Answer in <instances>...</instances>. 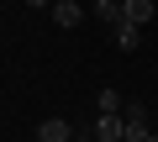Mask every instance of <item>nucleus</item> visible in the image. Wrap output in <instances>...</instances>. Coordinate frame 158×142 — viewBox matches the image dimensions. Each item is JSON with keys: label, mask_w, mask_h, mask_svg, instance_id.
<instances>
[{"label": "nucleus", "mask_w": 158, "mask_h": 142, "mask_svg": "<svg viewBox=\"0 0 158 142\" xmlns=\"http://www.w3.org/2000/svg\"><path fill=\"white\" fill-rule=\"evenodd\" d=\"M121 121H127V142H148L158 126H153V116H148V105L142 100H132L127 111H121Z\"/></svg>", "instance_id": "1"}, {"label": "nucleus", "mask_w": 158, "mask_h": 142, "mask_svg": "<svg viewBox=\"0 0 158 142\" xmlns=\"http://www.w3.org/2000/svg\"><path fill=\"white\" fill-rule=\"evenodd\" d=\"M95 142H127V121L121 116H95Z\"/></svg>", "instance_id": "2"}, {"label": "nucleus", "mask_w": 158, "mask_h": 142, "mask_svg": "<svg viewBox=\"0 0 158 142\" xmlns=\"http://www.w3.org/2000/svg\"><path fill=\"white\" fill-rule=\"evenodd\" d=\"M53 21H58L63 32H74L79 21H85V11H79V0H53Z\"/></svg>", "instance_id": "3"}, {"label": "nucleus", "mask_w": 158, "mask_h": 142, "mask_svg": "<svg viewBox=\"0 0 158 142\" xmlns=\"http://www.w3.org/2000/svg\"><path fill=\"white\" fill-rule=\"evenodd\" d=\"M121 11H127V21H132V26H148V21L158 16L153 0H121Z\"/></svg>", "instance_id": "4"}, {"label": "nucleus", "mask_w": 158, "mask_h": 142, "mask_svg": "<svg viewBox=\"0 0 158 142\" xmlns=\"http://www.w3.org/2000/svg\"><path fill=\"white\" fill-rule=\"evenodd\" d=\"M37 142H74V137H69V121H58V116L42 121V126H37Z\"/></svg>", "instance_id": "5"}, {"label": "nucleus", "mask_w": 158, "mask_h": 142, "mask_svg": "<svg viewBox=\"0 0 158 142\" xmlns=\"http://www.w3.org/2000/svg\"><path fill=\"white\" fill-rule=\"evenodd\" d=\"M95 16H100L106 26H121V21H127V11H121V0H95Z\"/></svg>", "instance_id": "6"}, {"label": "nucleus", "mask_w": 158, "mask_h": 142, "mask_svg": "<svg viewBox=\"0 0 158 142\" xmlns=\"http://www.w3.org/2000/svg\"><path fill=\"white\" fill-rule=\"evenodd\" d=\"M116 47H121V53H137V26H132V21L116 26Z\"/></svg>", "instance_id": "7"}, {"label": "nucleus", "mask_w": 158, "mask_h": 142, "mask_svg": "<svg viewBox=\"0 0 158 142\" xmlns=\"http://www.w3.org/2000/svg\"><path fill=\"white\" fill-rule=\"evenodd\" d=\"M127 105H121V95L116 90H100V116H121Z\"/></svg>", "instance_id": "8"}, {"label": "nucleus", "mask_w": 158, "mask_h": 142, "mask_svg": "<svg viewBox=\"0 0 158 142\" xmlns=\"http://www.w3.org/2000/svg\"><path fill=\"white\" fill-rule=\"evenodd\" d=\"M21 6H53V0H21Z\"/></svg>", "instance_id": "9"}, {"label": "nucleus", "mask_w": 158, "mask_h": 142, "mask_svg": "<svg viewBox=\"0 0 158 142\" xmlns=\"http://www.w3.org/2000/svg\"><path fill=\"white\" fill-rule=\"evenodd\" d=\"M148 142H158V132H153V137H148Z\"/></svg>", "instance_id": "10"}, {"label": "nucleus", "mask_w": 158, "mask_h": 142, "mask_svg": "<svg viewBox=\"0 0 158 142\" xmlns=\"http://www.w3.org/2000/svg\"><path fill=\"white\" fill-rule=\"evenodd\" d=\"M74 142H79V137H74Z\"/></svg>", "instance_id": "11"}]
</instances>
